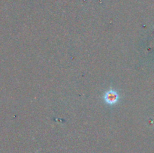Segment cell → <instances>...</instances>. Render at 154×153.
I'll use <instances>...</instances> for the list:
<instances>
[{
  "label": "cell",
  "mask_w": 154,
  "mask_h": 153,
  "mask_svg": "<svg viewBox=\"0 0 154 153\" xmlns=\"http://www.w3.org/2000/svg\"><path fill=\"white\" fill-rule=\"evenodd\" d=\"M118 100V96L114 91H109L106 93L105 95V101L106 102L110 104V105H114L116 102H117Z\"/></svg>",
  "instance_id": "cell-1"
}]
</instances>
